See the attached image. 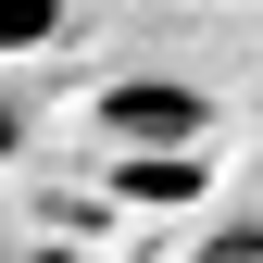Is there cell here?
I'll list each match as a JSON object with an SVG mask.
<instances>
[{
    "mask_svg": "<svg viewBox=\"0 0 263 263\" xmlns=\"http://www.w3.org/2000/svg\"><path fill=\"white\" fill-rule=\"evenodd\" d=\"M113 138H201V88H176V76H138V88H113Z\"/></svg>",
    "mask_w": 263,
    "mask_h": 263,
    "instance_id": "6da1fadb",
    "label": "cell"
},
{
    "mask_svg": "<svg viewBox=\"0 0 263 263\" xmlns=\"http://www.w3.org/2000/svg\"><path fill=\"white\" fill-rule=\"evenodd\" d=\"M38 38H63V0H0V50H38Z\"/></svg>",
    "mask_w": 263,
    "mask_h": 263,
    "instance_id": "7a4b0ae2",
    "label": "cell"
},
{
    "mask_svg": "<svg viewBox=\"0 0 263 263\" xmlns=\"http://www.w3.org/2000/svg\"><path fill=\"white\" fill-rule=\"evenodd\" d=\"M213 263H263V226H226V238H213Z\"/></svg>",
    "mask_w": 263,
    "mask_h": 263,
    "instance_id": "3957f363",
    "label": "cell"
}]
</instances>
